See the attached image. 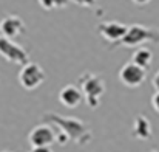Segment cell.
<instances>
[{"mask_svg": "<svg viewBox=\"0 0 159 152\" xmlns=\"http://www.w3.org/2000/svg\"><path fill=\"white\" fill-rule=\"evenodd\" d=\"M43 120L53 121L54 124H57L60 127V130H63L70 137V140L76 141L80 146L91 141V129L79 118L60 116L57 113H47V115H43Z\"/></svg>", "mask_w": 159, "mask_h": 152, "instance_id": "cell-1", "label": "cell"}, {"mask_svg": "<svg viewBox=\"0 0 159 152\" xmlns=\"http://www.w3.org/2000/svg\"><path fill=\"white\" fill-rule=\"evenodd\" d=\"M80 90L84 93L85 102L88 104L90 109H98L101 105V100L105 93V81L94 73L85 71L79 78Z\"/></svg>", "mask_w": 159, "mask_h": 152, "instance_id": "cell-2", "label": "cell"}, {"mask_svg": "<svg viewBox=\"0 0 159 152\" xmlns=\"http://www.w3.org/2000/svg\"><path fill=\"white\" fill-rule=\"evenodd\" d=\"M144 42H155L159 44V30L156 28H147L144 25H131L128 27L127 34L116 44L124 47H136Z\"/></svg>", "mask_w": 159, "mask_h": 152, "instance_id": "cell-3", "label": "cell"}, {"mask_svg": "<svg viewBox=\"0 0 159 152\" xmlns=\"http://www.w3.org/2000/svg\"><path fill=\"white\" fill-rule=\"evenodd\" d=\"M45 78L47 76H45L43 68L34 62H26L25 65H22V68L19 71V82L26 90L37 89L40 84H43Z\"/></svg>", "mask_w": 159, "mask_h": 152, "instance_id": "cell-4", "label": "cell"}, {"mask_svg": "<svg viewBox=\"0 0 159 152\" xmlns=\"http://www.w3.org/2000/svg\"><path fill=\"white\" fill-rule=\"evenodd\" d=\"M0 56H3L8 62L25 65L30 59L28 53L23 50L19 44H16L12 39L0 34Z\"/></svg>", "mask_w": 159, "mask_h": 152, "instance_id": "cell-5", "label": "cell"}, {"mask_svg": "<svg viewBox=\"0 0 159 152\" xmlns=\"http://www.w3.org/2000/svg\"><path fill=\"white\" fill-rule=\"evenodd\" d=\"M147 78V71L145 68H142L141 65L134 64L133 61L122 65V68L119 70V81L127 86V87H139Z\"/></svg>", "mask_w": 159, "mask_h": 152, "instance_id": "cell-6", "label": "cell"}, {"mask_svg": "<svg viewBox=\"0 0 159 152\" xmlns=\"http://www.w3.org/2000/svg\"><path fill=\"white\" fill-rule=\"evenodd\" d=\"M28 141L33 148H43V146H50L56 141V132L53 127H50L48 124H39L36 126L30 135H28Z\"/></svg>", "mask_w": 159, "mask_h": 152, "instance_id": "cell-7", "label": "cell"}, {"mask_svg": "<svg viewBox=\"0 0 159 152\" xmlns=\"http://www.w3.org/2000/svg\"><path fill=\"white\" fill-rule=\"evenodd\" d=\"M25 33V23L19 16H6L0 20V34L9 37V39H16L19 36H22Z\"/></svg>", "mask_w": 159, "mask_h": 152, "instance_id": "cell-8", "label": "cell"}, {"mask_svg": "<svg viewBox=\"0 0 159 152\" xmlns=\"http://www.w3.org/2000/svg\"><path fill=\"white\" fill-rule=\"evenodd\" d=\"M98 31L102 37H105L107 41L117 44L127 34L128 27L120 23V22H105V23H101L98 27Z\"/></svg>", "mask_w": 159, "mask_h": 152, "instance_id": "cell-9", "label": "cell"}, {"mask_svg": "<svg viewBox=\"0 0 159 152\" xmlns=\"http://www.w3.org/2000/svg\"><path fill=\"white\" fill-rule=\"evenodd\" d=\"M82 98H84L82 90H79L74 86H65L59 92V101L62 102L65 107H70V109L77 107L82 102Z\"/></svg>", "mask_w": 159, "mask_h": 152, "instance_id": "cell-10", "label": "cell"}, {"mask_svg": "<svg viewBox=\"0 0 159 152\" xmlns=\"http://www.w3.org/2000/svg\"><path fill=\"white\" fill-rule=\"evenodd\" d=\"M131 132H133V137L138 138V140H148L152 137V132H153L148 118L144 116V115L136 116L134 118V123H133Z\"/></svg>", "mask_w": 159, "mask_h": 152, "instance_id": "cell-11", "label": "cell"}, {"mask_svg": "<svg viewBox=\"0 0 159 152\" xmlns=\"http://www.w3.org/2000/svg\"><path fill=\"white\" fill-rule=\"evenodd\" d=\"M131 61L138 65H141L142 68H148L152 65V61H153V53L148 50V48H139L133 53V57Z\"/></svg>", "mask_w": 159, "mask_h": 152, "instance_id": "cell-12", "label": "cell"}, {"mask_svg": "<svg viewBox=\"0 0 159 152\" xmlns=\"http://www.w3.org/2000/svg\"><path fill=\"white\" fill-rule=\"evenodd\" d=\"M39 5L43 8V9H53L56 8V0H39Z\"/></svg>", "mask_w": 159, "mask_h": 152, "instance_id": "cell-13", "label": "cell"}, {"mask_svg": "<svg viewBox=\"0 0 159 152\" xmlns=\"http://www.w3.org/2000/svg\"><path fill=\"white\" fill-rule=\"evenodd\" d=\"M152 105H153V109L159 113V90H156V93L152 96Z\"/></svg>", "mask_w": 159, "mask_h": 152, "instance_id": "cell-14", "label": "cell"}, {"mask_svg": "<svg viewBox=\"0 0 159 152\" xmlns=\"http://www.w3.org/2000/svg\"><path fill=\"white\" fill-rule=\"evenodd\" d=\"M30 152H53V151L50 149V146H43V148H33L31 146Z\"/></svg>", "mask_w": 159, "mask_h": 152, "instance_id": "cell-15", "label": "cell"}, {"mask_svg": "<svg viewBox=\"0 0 159 152\" xmlns=\"http://www.w3.org/2000/svg\"><path fill=\"white\" fill-rule=\"evenodd\" d=\"M68 2L70 0H56V8H63L68 5Z\"/></svg>", "mask_w": 159, "mask_h": 152, "instance_id": "cell-16", "label": "cell"}, {"mask_svg": "<svg viewBox=\"0 0 159 152\" xmlns=\"http://www.w3.org/2000/svg\"><path fill=\"white\" fill-rule=\"evenodd\" d=\"M153 87H155L156 90H159V71L155 75V78H153Z\"/></svg>", "mask_w": 159, "mask_h": 152, "instance_id": "cell-17", "label": "cell"}, {"mask_svg": "<svg viewBox=\"0 0 159 152\" xmlns=\"http://www.w3.org/2000/svg\"><path fill=\"white\" fill-rule=\"evenodd\" d=\"M82 5H85V6H91V5H94V2L96 0H79Z\"/></svg>", "mask_w": 159, "mask_h": 152, "instance_id": "cell-18", "label": "cell"}, {"mask_svg": "<svg viewBox=\"0 0 159 152\" xmlns=\"http://www.w3.org/2000/svg\"><path fill=\"white\" fill-rule=\"evenodd\" d=\"M136 5H147V3H150L152 0H133Z\"/></svg>", "mask_w": 159, "mask_h": 152, "instance_id": "cell-19", "label": "cell"}, {"mask_svg": "<svg viewBox=\"0 0 159 152\" xmlns=\"http://www.w3.org/2000/svg\"><path fill=\"white\" fill-rule=\"evenodd\" d=\"M5 152H9V151H5Z\"/></svg>", "mask_w": 159, "mask_h": 152, "instance_id": "cell-20", "label": "cell"}]
</instances>
